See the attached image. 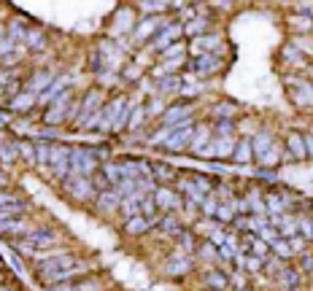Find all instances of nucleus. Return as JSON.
Returning <instances> with one entry per match:
<instances>
[{"instance_id": "nucleus-1", "label": "nucleus", "mask_w": 313, "mask_h": 291, "mask_svg": "<svg viewBox=\"0 0 313 291\" xmlns=\"http://www.w3.org/2000/svg\"><path fill=\"white\" fill-rule=\"evenodd\" d=\"M95 159L98 151L92 148H70V178H84V175H92L95 170Z\"/></svg>"}, {"instance_id": "nucleus-2", "label": "nucleus", "mask_w": 313, "mask_h": 291, "mask_svg": "<svg viewBox=\"0 0 313 291\" xmlns=\"http://www.w3.org/2000/svg\"><path fill=\"white\" fill-rule=\"evenodd\" d=\"M189 140H192V122H184V124L170 129V138L165 140V146H168L170 151H181V148L189 146Z\"/></svg>"}, {"instance_id": "nucleus-3", "label": "nucleus", "mask_w": 313, "mask_h": 291, "mask_svg": "<svg viewBox=\"0 0 313 291\" xmlns=\"http://www.w3.org/2000/svg\"><path fill=\"white\" fill-rule=\"evenodd\" d=\"M68 108H70V89H65V92H62V95L52 102V108L46 111V122H49V124H60L62 119H65Z\"/></svg>"}, {"instance_id": "nucleus-4", "label": "nucleus", "mask_w": 313, "mask_h": 291, "mask_svg": "<svg viewBox=\"0 0 313 291\" xmlns=\"http://www.w3.org/2000/svg\"><path fill=\"white\" fill-rule=\"evenodd\" d=\"M189 113H192V105H186V102L173 105V108H168V111L162 113V124L173 129V127H178V124H184L186 119H189Z\"/></svg>"}, {"instance_id": "nucleus-5", "label": "nucleus", "mask_w": 313, "mask_h": 291, "mask_svg": "<svg viewBox=\"0 0 313 291\" xmlns=\"http://www.w3.org/2000/svg\"><path fill=\"white\" fill-rule=\"evenodd\" d=\"M195 73L197 76H213V73L221 70V57L219 54H203L195 60Z\"/></svg>"}, {"instance_id": "nucleus-6", "label": "nucleus", "mask_w": 313, "mask_h": 291, "mask_svg": "<svg viewBox=\"0 0 313 291\" xmlns=\"http://www.w3.org/2000/svg\"><path fill=\"white\" fill-rule=\"evenodd\" d=\"M68 192L76 199H95L98 197V192H95V186H92V178H73L70 184H68Z\"/></svg>"}, {"instance_id": "nucleus-7", "label": "nucleus", "mask_w": 313, "mask_h": 291, "mask_svg": "<svg viewBox=\"0 0 313 291\" xmlns=\"http://www.w3.org/2000/svg\"><path fill=\"white\" fill-rule=\"evenodd\" d=\"M184 32V25H165L162 30L157 32V38H154V46L157 49H168V46H173V41Z\"/></svg>"}, {"instance_id": "nucleus-8", "label": "nucleus", "mask_w": 313, "mask_h": 291, "mask_svg": "<svg viewBox=\"0 0 313 291\" xmlns=\"http://www.w3.org/2000/svg\"><path fill=\"white\" fill-rule=\"evenodd\" d=\"M154 202H157V208H162V210H175V208H181V194H175V192L162 186V189L154 192Z\"/></svg>"}, {"instance_id": "nucleus-9", "label": "nucleus", "mask_w": 313, "mask_h": 291, "mask_svg": "<svg viewBox=\"0 0 313 291\" xmlns=\"http://www.w3.org/2000/svg\"><path fill=\"white\" fill-rule=\"evenodd\" d=\"M213 46H221V35H200L192 41V51L195 54H210L213 51Z\"/></svg>"}, {"instance_id": "nucleus-10", "label": "nucleus", "mask_w": 313, "mask_h": 291, "mask_svg": "<svg viewBox=\"0 0 313 291\" xmlns=\"http://www.w3.org/2000/svg\"><path fill=\"white\" fill-rule=\"evenodd\" d=\"M68 84H70V78H68V76L57 78V81H54V87H49L46 92H43L41 97H38V102H41V105H52V102L57 100V97H60L62 92H65V87H68Z\"/></svg>"}, {"instance_id": "nucleus-11", "label": "nucleus", "mask_w": 313, "mask_h": 291, "mask_svg": "<svg viewBox=\"0 0 313 291\" xmlns=\"http://www.w3.org/2000/svg\"><path fill=\"white\" fill-rule=\"evenodd\" d=\"M159 25H162V22H159L157 16H149V19H143V22L138 25V30H135V41H138V43H143L149 35H154V32L162 30Z\"/></svg>"}, {"instance_id": "nucleus-12", "label": "nucleus", "mask_w": 313, "mask_h": 291, "mask_svg": "<svg viewBox=\"0 0 313 291\" xmlns=\"http://www.w3.org/2000/svg\"><path fill=\"white\" fill-rule=\"evenodd\" d=\"M52 81H54V73L52 70H41V73H35V78H33L30 84H27L25 92H30V95L43 92V89H49V84H52Z\"/></svg>"}, {"instance_id": "nucleus-13", "label": "nucleus", "mask_w": 313, "mask_h": 291, "mask_svg": "<svg viewBox=\"0 0 313 291\" xmlns=\"http://www.w3.org/2000/svg\"><path fill=\"white\" fill-rule=\"evenodd\" d=\"M100 97H103L100 92H89V95H87V100H84V105H81V116H78V122H81V124H87V122H89V111L98 113Z\"/></svg>"}, {"instance_id": "nucleus-14", "label": "nucleus", "mask_w": 313, "mask_h": 291, "mask_svg": "<svg viewBox=\"0 0 313 291\" xmlns=\"http://www.w3.org/2000/svg\"><path fill=\"white\" fill-rule=\"evenodd\" d=\"M103 178L108 181V184H122L124 181V173H122V164H113V162H105L103 164Z\"/></svg>"}, {"instance_id": "nucleus-15", "label": "nucleus", "mask_w": 313, "mask_h": 291, "mask_svg": "<svg viewBox=\"0 0 313 291\" xmlns=\"http://www.w3.org/2000/svg\"><path fill=\"white\" fill-rule=\"evenodd\" d=\"M119 199H122V194H119V189H111V192H103L100 194V202H98V208L100 210H111V208H116L119 205Z\"/></svg>"}, {"instance_id": "nucleus-16", "label": "nucleus", "mask_w": 313, "mask_h": 291, "mask_svg": "<svg viewBox=\"0 0 313 291\" xmlns=\"http://www.w3.org/2000/svg\"><path fill=\"white\" fill-rule=\"evenodd\" d=\"M27 243H30V245H35V248H43V245H52V243H54V232H49V229L33 232V235L27 237Z\"/></svg>"}, {"instance_id": "nucleus-17", "label": "nucleus", "mask_w": 313, "mask_h": 291, "mask_svg": "<svg viewBox=\"0 0 313 291\" xmlns=\"http://www.w3.org/2000/svg\"><path fill=\"white\" fill-rule=\"evenodd\" d=\"M251 148H254V151H257V157H265V154H267V151H270V148H273V140H270V135H267V132H259L257 138L251 140Z\"/></svg>"}, {"instance_id": "nucleus-18", "label": "nucleus", "mask_w": 313, "mask_h": 291, "mask_svg": "<svg viewBox=\"0 0 313 291\" xmlns=\"http://www.w3.org/2000/svg\"><path fill=\"white\" fill-rule=\"evenodd\" d=\"M270 224H273V226H278V229H281L283 235H292V237H294V232H297V226H294V221L289 219V216H273Z\"/></svg>"}, {"instance_id": "nucleus-19", "label": "nucleus", "mask_w": 313, "mask_h": 291, "mask_svg": "<svg viewBox=\"0 0 313 291\" xmlns=\"http://www.w3.org/2000/svg\"><path fill=\"white\" fill-rule=\"evenodd\" d=\"M27 210V205L22 202H14V205H3V208H0V221H8V219H14V216H19V213H25Z\"/></svg>"}, {"instance_id": "nucleus-20", "label": "nucleus", "mask_w": 313, "mask_h": 291, "mask_svg": "<svg viewBox=\"0 0 313 291\" xmlns=\"http://www.w3.org/2000/svg\"><path fill=\"white\" fill-rule=\"evenodd\" d=\"M151 226V221L149 219H143V216H133V219H127V232L130 235H138V232H143V229H149Z\"/></svg>"}, {"instance_id": "nucleus-21", "label": "nucleus", "mask_w": 313, "mask_h": 291, "mask_svg": "<svg viewBox=\"0 0 313 291\" xmlns=\"http://www.w3.org/2000/svg\"><path fill=\"white\" fill-rule=\"evenodd\" d=\"M232 159H235V162H248V159H251V140H241V143L235 146V151H232Z\"/></svg>"}, {"instance_id": "nucleus-22", "label": "nucleus", "mask_w": 313, "mask_h": 291, "mask_svg": "<svg viewBox=\"0 0 313 291\" xmlns=\"http://www.w3.org/2000/svg\"><path fill=\"white\" fill-rule=\"evenodd\" d=\"M289 208V199L278 197V194H273V197H267V210H270L273 216H283V210Z\"/></svg>"}, {"instance_id": "nucleus-23", "label": "nucleus", "mask_w": 313, "mask_h": 291, "mask_svg": "<svg viewBox=\"0 0 313 291\" xmlns=\"http://www.w3.org/2000/svg\"><path fill=\"white\" fill-rule=\"evenodd\" d=\"M154 210H157L154 194H146V197L140 199V216H143V219H149L151 224H154Z\"/></svg>"}, {"instance_id": "nucleus-24", "label": "nucleus", "mask_w": 313, "mask_h": 291, "mask_svg": "<svg viewBox=\"0 0 313 291\" xmlns=\"http://www.w3.org/2000/svg\"><path fill=\"white\" fill-rule=\"evenodd\" d=\"M19 157V143H0V159L3 162H14V159Z\"/></svg>"}, {"instance_id": "nucleus-25", "label": "nucleus", "mask_w": 313, "mask_h": 291, "mask_svg": "<svg viewBox=\"0 0 313 291\" xmlns=\"http://www.w3.org/2000/svg\"><path fill=\"white\" fill-rule=\"evenodd\" d=\"M206 27H208V19H206V16H203V19H192L189 25L184 27V32H189V35L200 38L203 32H206Z\"/></svg>"}, {"instance_id": "nucleus-26", "label": "nucleus", "mask_w": 313, "mask_h": 291, "mask_svg": "<svg viewBox=\"0 0 313 291\" xmlns=\"http://www.w3.org/2000/svg\"><path fill=\"white\" fill-rule=\"evenodd\" d=\"M33 100H35V97H33L30 92H22V95H16V97H14L11 108H14V111H27V108L33 105Z\"/></svg>"}, {"instance_id": "nucleus-27", "label": "nucleus", "mask_w": 313, "mask_h": 291, "mask_svg": "<svg viewBox=\"0 0 313 291\" xmlns=\"http://www.w3.org/2000/svg\"><path fill=\"white\" fill-rule=\"evenodd\" d=\"M175 67H181V57H175V60H165L159 67H154V76L165 78V73H173Z\"/></svg>"}, {"instance_id": "nucleus-28", "label": "nucleus", "mask_w": 313, "mask_h": 291, "mask_svg": "<svg viewBox=\"0 0 313 291\" xmlns=\"http://www.w3.org/2000/svg\"><path fill=\"white\" fill-rule=\"evenodd\" d=\"M206 143H208V127L203 124V127L197 129V135L192 138V148H195V151H203V148H206Z\"/></svg>"}, {"instance_id": "nucleus-29", "label": "nucleus", "mask_w": 313, "mask_h": 291, "mask_svg": "<svg viewBox=\"0 0 313 291\" xmlns=\"http://www.w3.org/2000/svg\"><path fill=\"white\" fill-rule=\"evenodd\" d=\"M154 175L162 184H168V181H173L175 178V170L173 167H168V164H154Z\"/></svg>"}, {"instance_id": "nucleus-30", "label": "nucleus", "mask_w": 313, "mask_h": 291, "mask_svg": "<svg viewBox=\"0 0 313 291\" xmlns=\"http://www.w3.org/2000/svg\"><path fill=\"white\" fill-rule=\"evenodd\" d=\"M243 243H246V248H248V251H254V254H257V256H262V254H265V251H267V245L262 243L259 237H254V235H248V237H246V240H243Z\"/></svg>"}, {"instance_id": "nucleus-31", "label": "nucleus", "mask_w": 313, "mask_h": 291, "mask_svg": "<svg viewBox=\"0 0 313 291\" xmlns=\"http://www.w3.org/2000/svg\"><path fill=\"white\" fill-rule=\"evenodd\" d=\"M173 3H162V0H149V3H138V8L140 11H146V14H154V11H165V8H170Z\"/></svg>"}, {"instance_id": "nucleus-32", "label": "nucleus", "mask_w": 313, "mask_h": 291, "mask_svg": "<svg viewBox=\"0 0 313 291\" xmlns=\"http://www.w3.org/2000/svg\"><path fill=\"white\" fill-rule=\"evenodd\" d=\"M19 157L25 159L27 164H35V146L33 143H19Z\"/></svg>"}, {"instance_id": "nucleus-33", "label": "nucleus", "mask_w": 313, "mask_h": 291, "mask_svg": "<svg viewBox=\"0 0 313 291\" xmlns=\"http://www.w3.org/2000/svg\"><path fill=\"white\" fill-rule=\"evenodd\" d=\"M289 146H292V151L297 154V157H305V154H308V151H305V140L300 138L297 132H294V135H289Z\"/></svg>"}, {"instance_id": "nucleus-34", "label": "nucleus", "mask_w": 313, "mask_h": 291, "mask_svg": "<svg viewBox=\"0 0 313 291\" xmlns=\"http://www.w3.org/2000/svg\"><path fill=\"white\" fill-rule=\"evenodd\" d=\"M213 113H216V119H224V122H230L232 116H235V105H216L213 108Z\"/></svg>"}, {"instance_id": "nucleus-35", "label": "nucleus", "mask_w": 313, "mask_h": 291, "mask_svg": "<svg viewBox=\"0 0 313 291\" xmlns=\"http://www.w3.org/2000/svg\"><path fill=\"white\" fill-rule=\"evenodd\" d=\"M162 229L165 232H175V235H178V232H181V221L175 219V216H165V219H162Z\"/></svg>"}, {"instance_id": "nucleus-36", "label": "nucleus", "mask_w": 313, "mask_h": 291, "mask_svg": "<svg viewBox=\"0 0 313 291\" xmlns=\"http://www.w3.org/2000/svg\"><path fill=\"white\" fill-rule=\"evenodd\" d=\"M116 25H119L116 32H127V30H130V11H127V8L116 14Z\"/></svg>"}, {"instance_id": "nucleus-37", "label": "nucleus", "mask_w": 313, "mask_h": 291, "mask_svg": "<svg viewBox=\"0 0 313 291\" xmlns=\"http://www.w3.org/2000/svg\"><path fill=\"white\" fill-rule=\"evenodd\" d=\"M278 154H281V148H278V146H273L270 151L265 154V157H259V159H262V164H267V167H273V164H278V159H281V157H278Z\"/></svg>"}, {"instance_id": "nucleus-38", "label": "nucleus", "mask_w": 313, "mask_h": 291, "mask_svg": "<svg viewBox=\"0 0 313 291\" xmlns=\"http://www.w3.org/2000/svg\"><path fill=\"white\" fill-rule=\"evenodd\" d=\"M208 283H210L213 289H224V286H227V278L219 275V272H210V275H208Z\"/></svg>"}, {"instance_id": "nucleus-39", "label": "nucleus", "mask_w": 313, "mask_h": 291, "mask_svg": "<svg viewBox=\"0 0 313 291\" xmlns=\"http://www.w3.org/2000/svg\"><path fill=\"white\" fill-rule=\"evenodd\" d=\"M181 49H184L181 43H173V46H168L162 51V57H165V60H175V57H181Z\"/></svg>"}, {"instance_id": "nucleus-40", "label": "nucleus", "mask_w": 313, "mask_h": 291, "mask_svg": "<svg viewBox=\"0 0 313 291\" xmlns=\"http://www.w3.org/2000/svg\"><path fill=\"white\" fill-rule=\"evenodd\" d=\"M197 92H200V84H197V81H192V78H189V81L184 84V92H181V95H184V97H195Z\"/></svg>"}, {"instance_id": "nucleus-41", "label": "nucleus", "mask_w": 313, "mask_h": 291, "mask_svg": "<svg viewBox=\"0 0 313 291\" xmlns=\"http://www.w3.org/2000/svg\"><path fill=\"white\" fill-rule=\"evenodd\" d=\"M270 245H273V251H276L278 256H289V254H292V248H289V245L283 243V240H273Z\"/></svg>"}, {"instance_id": "nucleus-42", "label": "nucleus", "mask_w": 313, "mask_h": 291, "mask_svg": "<svg viewBox=\"0 0 313 291\" xmlns=\"http://www.w3.org/2000/svg\"><path fill=\"white\" fill-rule=\"evenodd\" d=\"M203 210H206L208 216L216 213V210H219V202H216V197H206V199H203Z\"/></svg>"}, {"instance_id": "nucleus-43", "label": "nucleus", "mask_w": 313, "mask_h": 291, "mask_svg": "<svg viewBox=\"0 0 313 291\" xmlns=\"http://www.w3.org/2000/svg\"><path fill=\"white\" fill-rule=\"evenodd\" d=\"M216 216H219V221H232V208H230V205H219Z\"/></svg>"}, {"instance_id": "nucleus-44", "label": "nucleus", "mask_w": 313, "mask_h": 291, "mask_svg": "<svg viewBox=\"0 0 313 291\" xmlns=\"http://www.w3.org/2000/svg\"><path fill=\"white\" fill-rule=\"evenodd\" d=\"M175 87H181V81L178 78H162V81H159V89H165V92H168V89H175Z\"/></svg>"}, {"instance_id": "nucleus-45", "label": "nucleus", "mask_w": 313, "mask_h": 291, "mask_svg": "<svg viewBox=\"0 0 313 291\" xmlns=\"http://www.w3.org/2000/svg\"><path fill=\"white\" fill-rule=\"evenodd\" d=\"M14 49H16V46H14V41H11V38H0V57H3V54H11Z\"/></svg>"}, {"instance_id": "nucleus-46", "label": "nucleus", "mask_w": 313, "mask_h": 291, "mask_svg": "<svg viewBox=\"0 0 313 291\" xmlns=\"http://www.w3.org/2000/svg\"><path fill=\"white\" fill-rule=\"evenodd\" d=\"M294 25H297V30H311V27H313V22H311V16H308V19H305V16H294Z\"/></svg>"}, {"instance_id": "nucleus-47", "label": "nucleus", "mask_w": 313, "mask_h": 291, "mask_svg": "<svg viewBox=\"0 0 313 291\" xmlns=\"http://www.w3.org/2000/svg\"><path fill=\"white\" fill-rule=\"evenodd\" d=\"M25 43H30V46L41 49V46H43V35H41V32H30V35H27V41H25Z\"/></svg>"}, {"instance_id": "nucleus-48", "label": "nucleus", "mask_w": 313, "mask_h": 291, "mask_svg": "<svg viewBox=\"0 0 313 291\" xmlns=\"http://www.w3.org/2000/svg\"><path fill=\"white\" fill-rule=\"evenodd\" d=\"M14 202H19V197H11V194H0V208H3V205H14Z\"/></svg>"}, {"instance_id": "nucleus-49", "label": "nucleus", "mask_w": 313, "mask_h": 291, "mask_svg": "<svg viewBox=\"0 0 313 291\" xmlns=\"http://www.w3.org/2000/svg\"><path fill=\"white\" fill-rule=\"evenodd\" d=\"M140 116H143V108H135V116H133V122H130V127H138Z\"/></svg>"}, {"instance_id": "nucleus-50", "label": "nucleus", "mask_w": 313, "mask_h": 291, "mask_svg": "<svg viewBox=\"0 0 313 291\" xmlns=\"http://www.w3.org/2000/svg\"><path fill=\"white\" fill-rule=\"evenodd\" d=\"M181 243H184L186 251H192V235H186V232H184V235H181Z\"/></svg>"}, {"instance_id": "nucleus-51", "label": "nucleus", "mask_w": 313, "mask_h": 291, "mask_svg": "<svg viewBox=\"0 0 313 291\" xmlns=\"http://www.w3.org/2000/svg\"><path fill=\"white\" fill-rule=\"evenodd\" d=\"M305 151L313 154V135H308V138H305Z\"/></svg>"}, {"instance_id": "nucleus-52", "label": "nucleus", "mask_w": 313, "mask_h": 291, "mask_svg": "<svg viewBox=\"0 0 313 291\" xmlns=\"http://www.w3.org/2000/svg\"><path fill=\"white\" fill-rule=\"evenodd\" d=\"M3 186H5V175L0 173V189H3Z\"/></svg>"}, {"instance_id": "nucleus-53", "label": "nucleus", "mask_w": 313, "mask_h": 291, "mask_svg": "<svg viewBox=\"0 0 313 291\" xmlns=\"http://www.w3.org/2000/svg\"><path fill=\"white\" fill-rule=\"evenodd\" d=\"M0 35H3V27H0Z\"/></svg>"}]
</instances>
